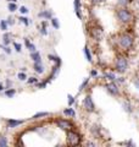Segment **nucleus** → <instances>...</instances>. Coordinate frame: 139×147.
<instances>
[{
	"mask_svg": "<svg viewBox=\"0 0 139 147\" xmlns=\"http://www.w3.org/2000/svg\"><path fill=\"white\" fill-rule=\"evenodd\" d=\"M73 11L77 18L83 21V10H82V0H73Z\"/></svg>",
	"mask_w": 139,
	"mask_h": 147,
	"instance_id": "obj_12",
	"label": "nucleus"
},
{
	"mask_svg": "<svg viewBox=\"0 0 139 147\" xmlns=\"http://www.w3.org/2000/svg\"><path fill=\"white\" fill-rule=\"evenodd\" d=\"M121 107L123 109V112L127 113L128 115H131V114H133V112H134V105L132 103V100L128 99V98H124L122 100V102H121Z\"/></svg>",
	"mask_w": 139,
	"mask_h": 147,
	"instance_id": "obj_11",
	"label": "nucleus"
},
{
	"mask_svg": "<svg viewBox=\"0 0 139 147\" xmlns=\"http://www.w3.org/2000/svg\"><path fill=\"white\" fill-rule=\"evenodd\" d=\"M138 6H139V0H138Z\"/></svg>",
	"mask_w": 139,
	"mask_h": 147,
	"instance_id": "obj_51",
	"label": "nucleus"
},
{
	"mask_svg": "<svg viewBox=\"0 0 139 147\" xmlns=\"http://www.w3.org/2000/svg\"><path fill=\"white\" fill-rule=\"evenodd\" d=\"M0 48L3 49L4 53H6L7 55H10L12 53V49L10 48V45H5V44H0Z\"/></svg>",
	"mask_w": 139,
	"mask_h": 147,
	"instance_id": "obj_36",
	"label": "nucleus"
},
{
	"mask_svg": "<svg viewBox=\"0 0 139 147\" xmlns=\"http://www.w3.org/2000/svg\"><path fill=\"white\" fill-rule=\"evenodd\" d=\"M106 3V0H89V4L92 6H100Z\"/></svg>",
	"mask_w": 139,
	"mask_h": 147,
	"instance_id": "obj_34",
	"label": "nucleus"
},
{
	"mask_svg": "<svg viewBox=\"0 0 139 147\" xmlns=\"http://www.w3.org/2000/svg\"><path fill=\"white\" fill-rule=\"evenodd\" d=\"M9 24H7V21L6 20H1L0 21V30H1L3 32H6L9 30Z\"/></svg>",
	"mask_w": 139,
	"mask_h": 147,
	"instance_id": "obj_33",
	"label": "nucleus"
},
{
	"mask_svg": "<svg viewBox=\"0 0 139 147\" xmlns=\"http://www.w3.org/2000/svg\"><path fill=\"white\" fill-rule=\"evenodd\" d=\"M116 82H117L118 85H124L126 84V79L122 76V75H117V77H116V80H115Z\"/></svg>",
	"mask_w": 139,
	"mask_h": 147,
	"instance_id": "obj_40",
	"label": "nucleus"
},
{
	"mask_svg": "<svg viewBox=\"0 0 139 147\" xmlns=\"http://www.w3.org/2000/svg\"><path fill=\"white\" fill-rule=\"evenodd\" d=\"M82 109L88 114H92V113L96 112V107H95L94 99H93V97H92V93H87L84 96V98H83V100H82Z\"/></svg>",
	"mask_w": 139,
	"mask_h": 147,
	"instance_id": "obj_7",
	"label": "nucleus"
},
{
	"mask_svg": "<svg viewBox=\"0 0 139 147\" xmlns=\"http://www.w3.org/2000/svg\"><path fill=\"white\" fill-rule=\"evenodd\" d=\"M49 26H50V21L49 20H41L40 21V25L38 27V32H39V34L40 36H43V37H46L49 34Z\"/></svg>",
	"mask_w": 139,
	"mask_h": 147,
	"instance_id": "obj_13",
	"label": "nucleus"
},
{
	"mask_svg": "<svg viewBox=\"0 0 139 147\" xmlns=\"http://www.w3.org/2000/svg\"><path fill=\"white\" fill-rule=\"evenodd\" d=\"M18 11H20L21 15H27L29 12V9L25 5H21V6H18Z\"/></svg>",
	"mask_w": 139,
	"mask_h": 147,
	"instance_id": "obj_38",
	"label": "nucleus"
},
{
	"mask_svg": "<svg viewBox=\"0 0 139 147\" xmlns=\"http://www.w3.org/2000/svg\"><path fill=\"white\" fill-rule=\"evenodd\" d=\"M118 74L116 72L115 70H108V69H105L103 70V74H101V77L105 80V81H115L116 77H117Z\"/></svg>",
	"mask_w": 139,
	"mask_h": 147,
	"instance_id": "obj_14",
	"label": "nucleus"
},
{
	"mask_svg": "<svg viewBox=\"0 0 139 147\" xmlns=\"http://www.w3.org/2000/svg\"><path fill=\"white\" fill-rule=\"evenodd\" d=\"M6 21H7L9 26H13V25L16 24V18H15V17H12V16H9V17L6 18Z\"/></svg>",
	"mask_w": 139,
	"mask_h": 147,
	"instance_id": "obj_41",
	"label": "nucleus"
},
{
	"mask_svg": "<svg viewBox=\"0 0 139 147\" xmlns=\"http://www.w3.org/2000/svg\"><path fill=\"white\" fill-rule=\"evenodd\" d=\"M27 120L25 119H5V124L7 129H16L20 127L22 124H25Z\"/></svg>",
	"mask_w": 139,
	"mask_h": 147,
	"instance_id": "obj_10",
	"label": "nucleus"
},
{
	"mask_svg": "<svg viewBox=\"0 0 139 147\" xmlns=\"http://www.w3.org/2000/svg\"><path fill=\"white\" fill-rule=\"evenodd\" d=\"M49 21H50V26H51L54 30H60V21H59V18H57V17L53 16Z\"/></svg>",
	"mask_w": 139,
	"mask_h": 147,
	"instance_id": "obj_27",
	"label": "nucleus"
},
{
	"mask_svg": "<svg viewBox=\"0 0 139 147\" xmlns=\"http://www.w3.org/2000/svg\"><path fill=\"white\" fill-rule=\"evenodd\" d=\"M48 60L49 61H51L53 64H59V65H62V60H61V58L59 57V55L56 54H48Z\"/></svg>",
	"mask_w": 139,
	"mask_h": 147,
	"instance_id": "obj_21",
	"label": "nucleus"
},
{
	"mask_svg": "<svg viewBox=\"0 0 139 147\" xmlns=\"http://www.w3.org/2000/svg\"><path fill=\"white\" fill-rule=\"evenodd\" d=\"M83 145H86V146H96V145H98V142H94V141H88V142H83Z\"/></svg>",
	"mask_w": 139,
	"mask_h": 147,
	"instance_id": "obj_46",
	"label": "nucleus"
},
{
	"mask_svg": "<svg viewBox=\"0 0 139 147\" xmlns=\"http://www.w3.org/2000/svg\"><path fill=\"white\" fill-rule=\"evenodd\" d=\"M90 81H92V77H90V76H88V77H86V79L81 82V85L78 86V94L82 93L83 91H86V90L88 88V87H89Z\"/></svg>",
	"mask_w": 139,
	"mask_h": 147,
	"instance_id": "obj_19",
	"label": "nucleus"
},
{
	"mask_svg": "<svg viewBox=\"0 0 139 147\" xmlns=\"http://www.w3.org/2000/svg\"><path fill=\"white\" fill-rule=\"evenodd\" d=\"M133 85H134V87L137 88V91L139 92V76H137L136 79L133 80Z\"/></svg>",
	"mask_w": 139,
	"mask_h": 147,
	"instance_id": "obj_43",
	"label": "nucleus"
},
{
	"mask_svg": "<svg viewBox=\"0 0 139 147\" xmlns=\"http://www.w3.org/2000/svg\"><path fill=\"white\" fill-rule=\"evenodd\" d=\"M115 16L122 26H129L134 22V13L129 7H117L115 11Z\"/></svg>",
	"mask_w": 139,
	"mask_h": 147,
	"instance_id": "obj_2",
	"label": "nucleus"
},
{
	"mask_svg": "<svg viewBox=\"0 0 139 147\" xmlns=\"http://www.w3.org/2000/svg\"><path fill=\"white\" fill-rule=\"evenodd\" d=\"M104 88L111 97H122L121 85H118L116 81H106L104 84Z\"/></svg>",
	"mask_w": 139,
	"mask_h": 147,
	"instance_id": "obj_6",
	"label": "nucleus"
},
{
	"mask_svg": "<svg viewBox=\"0 0 139 147\" xmlns=\"http://www.w3.org/2000/svg\"><path fill=\"white\" fill-rule=\"evenodd\" d=\"M83 54H84V57H86V59H87L88 63H90V64L94 63V60H93L92 49H90V47H89V44H86V45H84V48H83Z\"/></svg>",
	"mask_w": 139,
	"mask_h": 147,
	"instance_id": "obj_20",
	"label": "nucleus"
},
{
	"mask_svg": "<svg viewBox=\"0 0 139 147\" xmlns=\"http://www.w3.org/2000/svg\"><path fill=\"white\" fill-rule=\"evenodd\" d=\"M5 90H6L5 85H4V84H0V94L4 93V91H5Z\"/></svg>",
	"mask_w": 139,
	"mask_h": 147,
	"instance_id": "obj_48",
	"label": "nucleus"
},
{
	"mask_svg": "<svg viewBox=\"0 0 139 147\" xmlns=\"http://www.w3.org/2000/svg\"><path fill=\"white\" fill-rule=\"evenodd\" d=\"M48 85H49L48 80L44 79V80H40V81L38 82V84L35 85V87H37V88H38V90H45L46 87H48Z\"/></svg>",
	"mask_w": 139,
	"mask_h": 147,
	"instance_id": "obj_28",
	"label": "nucleus"
},
{
	"mask_svg": "<svg viewBox=\"0 0 139 147\" xmlns=\"http://www.w3.org/2000/svg\"><path fill=\"white\" fill-rule=\"evenodd\" d=\"M134 3V0H117V7H129Z\"/></svg>",
	"mask_w": 139,
	"mask_h": 147,
	"instance_id": "obj_24",
	"label": "nucleus"
},
{
	"mask_svg": "<svg viewBox=\"0 0 139 147\" xmlns=\"http://www.w3.org/2000/svg\"><path fill=\"white\" fill-rule=\"evenodd\" d=\"M76 103V97L72 94H67V105L68 107H73Z\"/></svg>",
	"mask_w": 139,
	"mask_h": 147,
	"instance_id": "obj_32",
	"label": "nucleus"
},
{
	"mask_svg": "<svg viewBox=\"0 0 139 147\" xmlns=\"http://www.w3.org/2000/svg\"><path fill=\"white\" fill-rule=\"evenodd\" d=\"M32 69H33V71L35 74H38V75H44L46 69H45V65L43 64V61L40 63H33V66H32Z\"/></svg>",
	"mask_w": 139,
	"mask_h": 147,
	"instance_id": "obj_16",
	"label": "nucleus"
},
{
	"mask_svg": "<svg viewBox=\"0 0 139 147\" xmlns=\"http://www.w3.org/2000/svg\"><path fill=\"white\" fill-rule=\"evenodd\" d=\"M23 42H25V47L26 48H28V45L32 43L31 40H29V38H27V37H26V38H23Z\"/></svg>",
	"mask_w": 139,
	"mask_h": 147,
	"instance_id": "obj_47",
	"label": "nucleus"
},
{
	"mask_svg": "<svg viewBox=\"0 0 139 147\" xmlns=\"http://www.w3.org/2000/svg\"><path fill=\"white\" fill-rule=\"evenodd\" d=\"M112 69L118 74V75H124L129 69V61H128L127 55L124 53H118L116 55Z\"/></svg>",
	"mask_w": 139,
	"mask_h": 147,
	"instance_id": "obj_3",
	"label": "nucleus"
},
{
	"mask_svg": "<svg viewBox=\"0 0 139 147\" xmlns=\"http://www.w3.org/2000/svg\"><path fill=\"white\" fill-rule=\"evenodd\" d=\"M53 114L50 112H37L35 114H33V115L31 117L29 120L32 121H38V120H41V119L44 118H48V117H51Z\"/></svg>",
	"mask_w": 139,
	"mask_h": 147,
	"instance_id": "obj_15",
	"label": "nucleus"
},
{
	"mask_svg": "<svg viewBox=\"0 0 139 147\" xmlns=\"http://www.w3.org/2000/svg\"><path fill=\"white\" fill-rule=\"evenodd\" d=\"M7 3H17V0H6Z\"/></svg>",
	"mask_w": 139,
	"mask_h": 147,
	"instance_id": "obj_49",
	"label": "nucleus"
},
{
	"mask_svg": "<svg viewBox=\"0 0 139 147\" xmlns=\"http://www.w3.org/2000/svg\"><path fill=\"white\" fill-rule=\"evenodd\" d=\"M62 115H63V117H66V118L75 119V118L77 117V112H76V109H75V108L67 107V108H65V109L62 110Z\"/></svg>",
	"mask_w": 139,
	"mask_h": 147,
	"instance_id": "obj_18",
	"label": "nucleus"
},
{
	"mask_svg": "<svg viewBox=\"0 0 139 147\" xmlns=\"http://www.w3.org/2000/svg\"><path fill=\"white\" fill-rule=\"evenodd\" d=\"M37 16H38L39 18H41V20H50V18L54 16V12L51 10H49V9H46V10L39 11L38 13H37Z\"/></svg>",
	"mask_w": 139,
	"mask_h": 147,
	"instance_id": "obj_17",
	"label": "nucleus"
},
{
	"mask_svg": "<svg viewBox=\"0 0 139 147\" xmlns=\"http://www.w3.org/2000/svg\"><path fill=\"white\" fill-rule=\"evenodd\" d=\"M26 82H27V85H29V86H35L39 82V79H37L35 76H31L26 80Z\"/></svg>",
	"mask_w": 139,
	"mask_h": 147,
	"instance_id": "obj_30",
	"label": "nucleus"
},
{
	"mask_svg": "<svg viewBox=\"0 0 139 147\" xmlns=\"http://www.w3.org/2000/svg\"><path fill=\"white\" fill-rule=\"evenodd\" d=\"M16 93H17V91L13 88V87H11V88H6L5 91H4V96L7 97V98H13L16 96Z\"/></svg>",
	"mask_w": 139,
	"mask_h": 147,
	"instance_id": "obj_26",
	"label": "nucleus"
},
{
	"mask_svg": "<svg viewBox=\"0 0 139 147\" xmlns=\"http://www.w3.org/2000/svg\"><path fill=\"white\" fill-rule=\"evenodd\" d=\"M17 79H18V81H26L28 79V76H27V74L25 71H20L17 74Z\"/></svg>",
	"mask_w": 139,
	"mask_h": 147,
	"instance_id": "obj_35",
	"label": "nucleus"
},
{
	"mask_svg": "<svg viewBox=\"0 0 139 147\" xmlns=\"http://www.w3.org/2000/svg\"><path fill=\"white\" fill-rule=\"evenodd\" d=\"M60 71H61V65H59V64H53L51 69H50V74L45 77L49 84H51L54 80L57 79L59 75H60Z\"/></svg>",
	"mask_w": 139,
	"mask_h": 147,
	"instance_id": "obj_9",
	"label": "nucleus"
},
{
	"mask_svg": "<svg viewBox=\"0 0 139 147\" xmlns=\"http://www.w3.org/2000/svg\"><path fill=\"white\" fill-rule=\"evenodd\" d=\"M21 71H25V72H26V71H27V67H26V66H23V67H21Z\"/></svg>",
	"mask_w": 139,
	"mask_h": 147,
	"instance_id": "obj_50",
	"label": "nucleus"
},
{
	"mask_svg": "<svg viewBox=\"0 0 139 147\" xmlns=\"http://www.w3.org/2000/svg\"><path fill=\"white\" fill-rule=\"evenodd\" d=\"M114 42H115L116 48L120 49V53L126 54L134 48L136 38H134V34L131 31H122L116 34Z\"/></svg>",
	"mask_w": 139,
	"mask_h": 147,
	"instance_id": "obj_1",
	"label": "nucleus"
},
{
	"mask_svg": "<svg viewBox=\"0 0 139 147\" xmlns=\"http://www.w3.org/2000/svg\"><path fill=\"white\" fill-rule=\"evenodd\" d=\"M12 86H13V82H12L10 79H7L6 82H5V87H6V88H11Z\"/></svg>",
	"mask_w": 139,
	"mask_h": 147,
	"instance_id": "obj_44",
	"label": "nucleus"
},
{
	"mask_svg": "<svg viewBox=\"0 0 139 147\" xmlns=\"http://www.w3.org/2000/svg\"><path fill=\"white\" fill-rule=\"evenodd\" d=\"M17 20H18V22H20V24L25 25V26H29V25L32 24V20L27 17L26 15H20V17H18Z\"/></svg>",
	"mask_w": 139,
	"mask_h": 147,
	"instance_id": "obj_25",
	"label": "nucleus"
},
{
	"mask_svg": "<svg viewBox=\"0 0 139 147\" xmlns=\"http://www.w3.org/2000/svg\"><path fill=\"white\" fill-rule=\"evenodd\" d=\"M7 10L10 11L11 13L16 12V11L18 10V5H17V3H7Z\"/></svg>",
	"mask_w": 139,
	"mask_h": 147,
	"instance_id": "obj_29",
	"label": "nucleus"
},
{
	"mask_svg": "<svg viewBox=\"0 0 139 147\" xmlns=\"http://www.w3.org/2000/svg\"><path fill=\"white\" fill-rule=\"evenodd\" d=\"M12 42V33H10V32H4L3 34V44L5 45H10Z\"/></svg>",
	"mask_w": 139,
	"mask_h": 147,
	"instance_id": "obj_22",
	"label": "nucleus"
},
{
	"mask_svg": "<svg viewBox=\"0 0 139 147\" xmlns=\"http://www.w3.org/2000/svg\"><path fill=\"white\" fill-rule=\"evenodd\" d=\"M87 33L89 34V37L94 40V42H100L104 37V31L98 25H90L89 31H87Z\"/></svg>",
	"mask_w": 139,
	"mask_h": 147,
	"instance_id": "obj_8",
	"label": "nucleus"
},
{
	"mask_svg": "<svg viewBox=\"0 0 139 147\" xmlns=\"http://www.w3.org/2000/svg\"><path fill=\"white\" fill-rule=\"evenodd\" d=\"M122 145H124V146H132V147H134L136 146V144L132 141V140H129V141H124V142H122Z\"/></svg>",
	"mask_w": 139,
	"mask_h": 147,
	"instance_id": "obj_45",
	"label": "nucleus"
},
{
	"mask_svg": "<svg viewBox=\"0 0 139 147\" xmlns=\"http://www.w3.org/2000/svg\"><path fill=\"white\" fill-rule=\"evenodd\" d=\"M6 146H9L7 137L4 134H0V147H6Z\"/></svg>",
	"mask_w": 139,
	"mask_h": 147,
	"instance_id": "obj_31",
	"label": "nucleus"
},
{
	"mask_svg": "<svg viewBox=\"0 0 139 147\" xmlns=\"http://www.w3.org/2000/svg\"><path fill=\"white\" fill-rule=\"evenodd\" d=\"M66 145L71 147H76L83 145V135L76 129L66 131Z\"/></svg>",
	"mask_w": 139,
	"mask_h": 147,
	"instance_id": "obj_4",
	"label": "nucleus"
},
{
	"mask_svg": "<svg viewBox=\"0 0 139 147\" xmlns=\"http://www.w3.org/2000/svg\"><path fill=\"white\" fill-rule=\"evenodd\" d=\"M29 58H31V60L33 63L43 61V60H41V54L38 52V50H35V52H33V53H29Z\"/></svg>",
	"mask_w": 139,
	"mask_h": 147,
	"instance_id": "obj_23",
	"label": "nucleus"
},
{
	"mask_svg": "<svg viewBox=\"0 0 139 147\" xmlns=\"http://www.w3.org/2000/svg\"><path fill=\"white\" fill-rule=\"evenodd\" d=\"M27 49H28V52H29V53H33V52H35V50H37V47H35V44H34V43H31Z\"/></svg>",
	"mask_w": 139,
	"mask_h": 147,
	"instance_id": "obj_42",
	"label": "nucleus"
},
{
	"mask_svg": "<svg viewBox=\"0 0 139 147\" xmlns=\"http://www.w3.org/2000/svg\"><path fill=\"white\" fill-rule=\"evenodd\" d=\"M12 45H13V49H15L17 53H21V52H22V44H21V43H18V42H12Z\"/></svg>",
	"mask_w": 139,
	"mask_h": 147,
	"instance_id": "obj_39",
	"label": "nucleus"
},
{
	"mask_svg": "<svg viewBox=\"0 0 139 147\" xmlns=\"http://www.w3.org/2000/svg\"><path fill=\"white\" fill-rule=\"evenodd\" d=\"M89 76L92 79H99V70L98 69H92L89 72Z\"/></svg>",
	"mask_w": 139,
	"mask_h": 147,
	"instance_id": "obj_37",
	"label": "nucleus"
},
{
	"mask_svg": "<svg viewBox=\"0 0 139 147\" xmlns=\"http://www.w3.org/2000/svg\"><path fill=\"white\" fill-rule=\"evenodd\" d=\"M54 124H55V126H56L57 129H60V130H62V131H68V130H72V129H76V124L73 123V119L71 118H60V117H56V118H54Z\"/></svg>",
	"mask_w": 139,
	"mask_h": 147,
	"instance_id": "obj_5",
	"label": "nucleus"
}]
</instances>
